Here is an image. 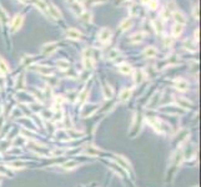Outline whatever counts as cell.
<instances>
[{
  "mask_svg": "<svg viewBox=\"0 0 201 187\" xmlns=\"http://www.w3.org/2000/svg\"><path fill=\"white\" fill-rule=\"evenodd\" d=\"M82 62H84V67L86 70H91L95 66V62H94V58L91 55V50L90 49H85L84 55H82Z\"/></svg>",
  "mask_w": 201,
  "mask_h": 187,
  "instance_id": "1",
  "label": "cell"
},
{
  "mask_svg": "<svg viewBox=\"0 0 201 187\" xmlns=\"http://www.w3.org/2000/svg\"><path fill=\"white\" fill-rule=\"evenodd\" d=\"M23 23H24V16L22 15V14H16V15L13 18L11 23H10V31L11 33L19 31L20 27L23 26Z\"/></svg>",
  "mask_w": 201,
  "mask_h": 187,
  "instance_id": "2",
  "label": "cell"
},
{
  "mask_svg": "<svg viewBox=\"0 0 201 187\" xmlns=\"http://www.w3.org/2000/svg\"><path fill=\"white\" fill-rule=\"evenodd\" d=\"M99 41L101 44L106 45L110 43V40H111V36H113V31L109 29V27H102V29L99 31Z\"/></svg>",
  "mask_w": 201,
  "mask_h": 187,
  "instance_id": "3",
  "label": "cell"
},
{
  "mask_svg": "<svg viewBox=\"0 0 201 187\" xmlns=\"http://www.w3.org/2000/svg\"><path fill=\"white\" fill-rule=\"evenodd\" d=\"M47 14H49V16L54 18L55 20H60L61 18H63V15H61V11L59 10V8L55 4H53V3L47 4Z\"/></svg>",
  "mask_w": 201,
  "mask_h": 187,
  "instance_id": "4",
  "label": "cell"
},
{
  "mask_svg": "<svg viewBox=\"0 0 201 187\" xmlns=\"http://www.w3.org/2000/svg\"><path fill=\"white\" fill-rule=\"evenodd\" d=\"M58 49V43H55V41H53V43H47L45 45H43V47H41V51H43L44 55H51L54 54L55 51H56Z\"/></svg>",
  "mask_w": 201,
  "mask_h": 187,
  "instance_id": "5",
  "label": "cell"
},
{
  "mask_svg": "<svg viewBox=\"0 0 201 187\" xmlns=\"http://www.w3.org/2000/svg\"><path fill=\"white\" fill-rule=\"evenodd\" d=\"M66 36L73 40H80L82 38V34L78 29H75V27H69L66 30Z\"/></svg>",
  "mask_w": 201,
  "mask_h": 187,
  "instance_id": "6",
  "label": "cell"
},
{
  "mask_svg": "<svg viewBox=\"0 0 201 187\" xmlns=\"http://www.w3.org/2000/svg\"><path fill=\"white\" fill-rule=\"evenodd\" d=\"M171 16L174 18L176 24H180V25H185L186 24V18H185V15L180 10H175L174 13L171 14Z\"/></svg>",
  "mask_w": 201,
  "mask_h": 187,
  "instance_id": "7",
  "label": "cell"
},
{
  "mask_svg": "<svg viewBox=\"0 0 201 187\" xmlns=\"http://www.w3.org/2000/svg\"><path fill=\"white\" fill-rule=\"evenodd\" d=\"M175 87L179 90V91H186V90L189 89V82L185 79L179 78V79L175 80Z\"/></svg>",
  "mask_w": 201,
  "mask_h": 187,
  "instance_id": "8",
  "label": "cell"
},
{
  "mask_svg": "<svg viewBox=\"0 0 201 187\" xmlns=\"http://www.w3.org/2000/svg\"><path fill=\"white\" fill-rule=\"evenodd\" d=\"M144 36H145V34L141 33V31H137L135 34H133L130 38H129V43L131 44H137V43H141V41L144 40Z\"/></svg>",
  "mask_w": 201,
  "mask_h": 187,
  "instance_id": "9",
  "label": "cell"
},
{
  "mask_svg": "<svg viewBox=\"0 0 201 187\" xmlns=\"http://www.w3.org/2000/svg\"><path fill=\"white\" fill-rule=\"evenodd\" d=\"M117 70H119V72L124 74V75H129L133 72V67H131V65H129L128 62H122V64H120L119 66H117Z\"/></svg>",
  "mask_w": 201,
  "mask_h": 187,
  "instance_id": "10",
  "label": "cell"
},
{
  "mask_svg": "<svg viewBox=\"0 0 201 187\" xmlns=\"http://www.w3.org/2000/svg\"><path fill=\"white\" fill-rule=\"evenodd\" d=\"M131 26H133V20H131V18L124 19L120 23V25H119V27H120V30H121V31H126V30H129Z\"/></svg>",
  "mask_w": 201,
  "mask_h": 187,
  "instance_id": "11",
  "label": "cell"
},
{
  "mask_svg": "<svg viewBox=\"0 0 201 187\" xmlns=\"http://www.w3.org/2000/svg\"><path fill=\"white\" fill-rule=\"evenodd\" d=\"M71 10H73V13L75 14L76 16H80V15H81V13L84 11V8H82L81 3L75 1V3H73V4H71Z\"/></svg>",
  "mask_w": 201,
  "mask_h": 187,
  "instance_id": "12",
  "label": "cell"
},
{
  "mask_svg": "<svg viewBox=\"0 0 201 187\" xmlns=\"http://www.w3.org/2000/svg\"><path fill=\"white\" fill-rule=\"evenodd\" d=\"M144 55L146 58H155L156 55H157V49H156L155 46H148V47H145Z\"/></svg>",
  "mask_w": 201,
  "mask_h": 187,
  "instance_id": "13",
  "label": "cell"
},
{
  "mask_svg": "<svg viewBox=\"0 0 201 187\" xmlns=\"http://www.w3.org/2000/svg\"><path fill=\"white\" fill-rule=\"evenodd\" d=\"M144 78H146V75H145L144 70H136L135 71V75H134V81H135V84H141Z\"/></svg>",
  "mask_w": 201,
  "mask_h": 187,
  "instance_id": "14",
  "label": "cell"
},
{
  "mask_svg": "<svg viewBox=\"0 0 201 187\" xmlns=\"http://www.w3.org/2000/svg\"><path fill=\"white\" fill-rule=\"evenodd\" d=\"M152 25H154V29L156 30L157 34H161L162 30H164V20H161L160 18L154 20V23H152Z\"/></svg>",
  "mask_w": 201,
  "mask_h": 187,
  "instance_id": "15",
  "label": "cell"
},
{
  "mask_svg": "<svg viewBox=\"0 0 201 187\" xmlns=\"http://www.w3.org/2000/svg\"><path fill=\"white\" fill-rule=\"evenodd\" d=\"M102 91H104V96H105V99H111L113 96H114V90H113V87L110 86L109 84L104 85Z\"/></svg>",
  "mask_w": 201,
  "mask_h": 187,
  "instance_id": "16",
  "label": "cell"
},
{
  "mask_svg": "<svg viewBox=\"0 0 201 187\" xmlns=\"http://www.w3.org/2000/svg\"><path fill=\"white\" fill-rule=\"evenodd\" d=\"M115 160H116V162L119 163L122 169H125V170H131V167H130V163L124 158L122 156H115Z\"/></svg>",
  "mask_w": 201,
  "mask_h": 187,
  "instance_id": "17",
  "label": "cell"
},
{
  "mask_svg": "<svg viewBox=\"0 0 201 187\" xmlns=\"http://www.w3.org/2000/svg\"><path fill=\"white\" fill-rule=\"evenodd\" d=\"M9 71H10V69H9L8 64H6L5 60H4L3 58H0V75H1V76H5Z\"/></svg>",
  "mask_w": 201,
  "mask_h": 187,
  "instance_id": "18",
  "label": "cell"
},
{
  "mask_svg": "<svg viewBox=\"0 0 201 187\" xmlns=\"http://www.w3.org/2000/svg\"><path fill=\"white\" fill-rule=\"evenodd\" d=\"M79 18H80L84 23H91V21H93V14L90 13L89 10H84V11L81 13V15H80Z\"/></svg>",
  "mask_w": 201,
  "mask_h": 187,
  "instance_id": "19",
  "label": "cell"
},
{
  "mask_svg": "<svg viewBox=\"0 0 201 187\" xmlns=\"http://www.w3.org/2000/svg\"><path fill=\"white\" fill-rule=\"evenodd\" d=\"M182 31H184V25H180V24H176V23H175V25L172 26V36L177 38V36L181 35Z\"/></svg>",
  "mask_w": 201,
  "mask_h": 187,
  "instance_id": "20",
  "label": "cell"
},
{
  "mask_svg": "<svg viewBox=\"0 0 201 187\" xmlns=\"http://www.w3.org/2000/svg\"><path fill=\"white\" fill-rule=\"evenodd\" d=\"M35 70L39 72V74H41V75H50V74H53V70L49 67V66H44V65H39V66H36L35 67Z\"/></svg>",
  "mask_w": 201,
  "mask_h": 187,
  "instance_id": "21",
  "label": "cell"
},
{
  "mask_svg": "<svg viewBox=\"0 0 201 187\" xmlns=\"http://www.w3.org/2000/svg\"><path fill=\"white\" fill-rule=\"evenodd\" d=\"M35 4H36L38 9H39L41 13L47 14V4L44 1V0H35ZM47 15H49V14H47Z\"/></svg>",
  "mask_w": 201,
  "mask_h": 187,
  "instance_id": "22",
  "label": "cell"
},
{
  "mask_svg": "<svg viewBox=\"0 0 201 187\" xmlns=\"http://www.w3.org/2000/svg\"><path fill=\"white\" fill-rule=\"evenodd\" d=\"M131 96V89H124L122 91L120 92V96H119V100L120 101H126L130 99Z\"/></svg>",
  "mask_w": 201,
  "mask_h": 187,
  "instance_id": "23",
  "label": "cell"
},
{
  "mask_svg": "<svg viewBox=\"0 0 201 187\" xmlns=\"http://www.w3.org/2000/svg\"><path fill=\"white\" fill-rule=\"evenodd\" d=\"M139 11H140V9H139V6L136 4H133L131 6H129V15L130 18H135L139 15Z\"/></svg>",
  "mask_w": 201,
  "mask_h": 187,
  "instance_id": "24",
  "label": "cell"
},
{
  "mask_svg": "<svg viewBox=\"0 0 201 187\" xmlns=\"http://www.w3.org/2000/svg\"><path fill=\"white\" fill-rule=\"evenodd\" d=\"M56 64H58V66L61 69V70H67V69L70 67V64H69V61L66 59H59L56 61Z\"/></svg>",
  "mask_w": 201,
  "mask_h": 187,
  "instance_id": "25",
  "label": "cell"
},
{
  "mask_svg": "<svg viewBox=\"0 0 201 187\" xmlns=\"http://www.w3.org/2000/svg\"><path fill=\"white\" fill-rule=\"evenodd\" d=\"M9 20V16L8 14H6V11L0 6V25H3L4 23H6Z\"/></svg>",
  "mask_w": 201,
  "mask_h": 187,
  "instance_id": "26",
  "label": "cell"
},
{
  "mask_svg": "<svg viewBox=\"0 0 201 187\" xmlns=\"http://www.w3.org/2000/svg\"><path fill=\"white\" fill-rule=\"evenodd\" d=\"M119 55H120V51L117 50V49H110V50H109V54H108V59L114 60V59H116V58H119Z\"/></svg>",
  "mask_w": 201,
  "mask_h": 187,
  "instance_id": "27",
  "label": "cell"
},
{
  "mask_svg": "<svg viewBox=\"0 0 201 187\" xmlns=\"http://www.w3.org/2000/svg\"><path fill=\"white\" fill-rule=\"evenodd\" d=\"M177 103H179V106H180V107H184V109H190V107H191V103H190L188 100L182 99V98L177 99Z\"/></svg>",
  "mask_w": 201,
  "mask_h": 187,
  "instance_id": "28",
  "label": "cell"
},
{
  "mask_svg": "<svg viewBox=\"0 0 201 187\" xmlns=\"http://www.w3.org/2000/svg\"><path fill=\"white\" fill-rule=\"evenodd\" d=\"M85 154H88V155H90V156H96V155H99V150L95 149L94 146H90L89 149L85 150Z\"/></svg>",
  "mask_w": 201,
  "mask_h": 187,
  "instance_id": "29",
  "label": "cell"
},
{
  "mask_svg": "<svg viewBox=\"0 0 201 187\" xmlns=\"http://www.w3.org/2000/svg\"><path fill=\"white\" fill-rule=\"evenodd\" d=\"M146 4L149 6V9H151V10H156L159 8V0H149Z\"/></svg>",
  "mask_w": 201,
  "mask_h": 187,
  "instance_id": "30",
  "label": "cell"
},
{
  "mask_svg": "<svg viewBox=\"0 0 201 187\" xmlns=\"http://www.w3.org/2000/svg\"><path fill=\"white\" fill-rule=\"evenodd\" d=\"M76 166H78V163H76L75 161H69V162H66V163L63 165V167H64L65 170H71V169L76 167Z\"/></svg>",
  "mask_w": 201,
  "mask_h": 187,
  "instance_id": "31",
  "label": "cell"
},
{
  "mask_svg": "<svg viewBox=\"0 0 201 187\" xmlns=\"http://www.w3.org/2000/svg\"><path fill=\"white\" fill-rule=\"evenodd\" d=\"M86 95H88V91H86V90H84V91H82V92L79 95L78 101H79V102H84V101L86 100Z\"/></svg>",
  "mask_w": 201,
  "mask_h": 187,
  "instance_id": "32",
  "label": "cell"
},
{
  "mask_svg": "<svg viewBox=\"0 0 201 187\" xmlns=\"http://www.w3.org/2000/svg\"><path fill=\"white\" fill-rule=\"evenodd\" d=\"M24 76H20V78L18 79V82H16V87L18 89H23L24 87Z\"/></svg>",
  "mask_w": 201,
  "mask_h": 187,
  "instance_id": "33",
  "label": "cell"
},
{
  "mask_svg": "<svg viewBox=\"0 0 201 187\" xmlns=\"http://www.w3.org/2000/svg\"><path fill=\"white\" fill-rule=\"evenodd\" d=\"M105 1V0H86L88 4H98V3H102Z\"/></svg>",
  "mask_w": 201,
  "mask_h": 187,
  "instance_id": "34",
  "label": "cell"
},
{
  "mask_svg": "<svg viewBox=\"0 0 201 187\" xmlns=\"http://www.w3.org/2000/svg\"><path fill=\"white\" fill-rule=\"evenodd\" d=\"M197 6H194V16H195V19H199V13H197Z\"/></svg>",
  "mask_w": 201,
  "mask_h": 187,
  "instance_id": "35",
  "label": "cell"
},
{
  "mask_svg": "<svg viewBox=\"0 0 201 187\" xmlns=\"http://www.w3.org/2000/svg\"><path fill=\"white\" fill-rule=\"evenodd\" d=\"M19 3H22V4H27L29 3V0H18Z\"/></svg>",
  "mask_w": 201,
  "mask_h": 187,
  "instance_id": "36",
  "label": "cell"
},
{
  "mask_svg": "<svg viewBox=\"0 0 201 187\" xmlns=\"http://www.w3.org/2000/svg\"><path fill=\"white\" fill-rule=\"evenodd\" d=\"M149 1V0H141V3H144V4H146Z\"/></svg>",
  "mask_w": 201,
  "mask_h": 187,
  "instance_id": "37",
  "label": "cell"
},
{
  "mask_svg": "<svg viewBox=\"0 0 201 187\" xmlns=\"http://www.w3.org/2000/svg\"><path fill=\"white\" fill-rule=\"evenodd\" d=\"M66 1H69V3H71V1H73V0H66Z\"/></svg>",
  "mask_w": 201,
  "mask_h": 187,
  "instance_id": "38",
  "label": "cell"
}]
</instances>
